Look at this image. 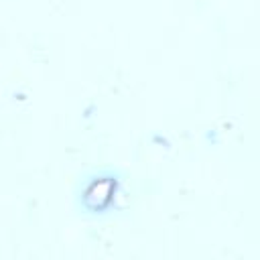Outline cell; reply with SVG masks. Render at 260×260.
<instances>
[{
  "mask_svg": "<svg viewBox=\"0 0 260 260\" xmlns=\"http://www.w3.org/2000/svg\"><path fill=\"white\" fill-rule=\"evenodd\" d=\"M116 191H118V183L116 179L112 177H98L93 179L85 191H83V205L91 211H102L106 209L112 199L116 197Z\"/></svg>",
  "mask_w": 260,
  "mask_h": 260,
  "instance_id": "1",
  "label": "cell"
}]
</instances>
